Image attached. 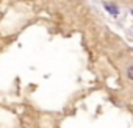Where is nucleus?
Instances as JSON below:
<instances>
[{
    "mask_svg": "<svg viewBox=\"0 0 133 128\" xmlns=\"http://www.w3.org/2000/svg\"><path fill=\"white\" fill-rule=\"evenodd\" d=\"M127 77H128L130 80H133V66H130V67L127 69Z\"/></svg>",
    "mask_w": 133,
    "mask_h": 128,
    "instance_id": "f257e3e1",
    "label": "nucleus"
},
{
    "mask_svg": "<svg viewBox=\"0 0 133 128\" xmlns=\"http://www.w3.org/2000/svg\"><path fill=\"white\" fill-rule=\"evenodd\" d=\"M107 6V10L110 11V13H113V14H117V8H114V6H110V5H105Z\"/></svg>",
    "mask_w": 133,
    "mask_h": 128,
    "instance_id": "f03ea898",
    "label": "nucleus"
}]
</instances>
